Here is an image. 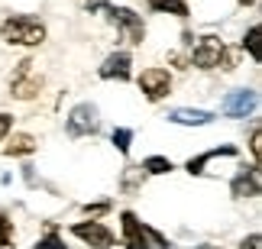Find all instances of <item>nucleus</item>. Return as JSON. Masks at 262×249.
<instances>
[{"mask_svg":"<svg viewBox=\"0 0 262 249\" xmlns=\"http://www.w3.org/2000/svg\"><path fill=\"white\" fill-rule=\"evenodd\" d=\"M0 36L10 46H39L46 39V26L33 16H10L0 23Z\"/></svg>","mask_w":262,"mask_h":249,"instance_id":"1","label":"nucleus"},{"mask_svg":"<svg viewBox=\"0 0 262 249\" xmlns=\"http://www.w3.org/2000/svg\"><path fill=\"white\" fill-rule=\"evenodd\" d=\"M72 236H78L81 243H88L91 249H110L117 243L114 230L100 220H81V223H72Z\"/></svg>","mask_w":262,"mask_h":249,"instance_id":"2","label":"nucleus"},{"mask_svg":"<svg viewBox=\"0 0 262 249\" xmlns=\"http://www.w3.org/2000/svg\"><path fill=\"white\" fill-rule=\"evenodd\" d=\"M139 91L152 104L162 101V97H168V91H172V75H168L165 68H146V72L139 75Z\"/></svg>","mask_w":262,"mask_h":249,"instance_id":"3","label":"nucleus"},{"mask_svg":"<svg viewBox=\"0 0 262 249\" xmlns=\"http://www.w3.org/2000/svg\"><path fill=\"white\" fill-rule=\"evenodd\" d=\"M97 107L94 104H78V107H72V114H68V123H65V129L72 136H88V133H97V126H100V120H97Z\"/></svg>","mask_w":262,"mask_h":249,"instance_id":"4","label":"nucleus"},{"mask_svg":"<svg viewBox=\"0 0 262 249\" xmlns=\"http://www.w3.org/2000/svg\"><path fill=\"white\" fill-rule=\"evenodd\" d=\"M224 55H227L224 42L214 39V36H204L194 49H191V65H198V68H217L220 62H224Z\"/></svg>","mask_w":262,"mask_h":249,"instance_id":"5","label":"nucleus"},{"mask_svg":"<svg viewBox=\"0 0 262 249\" xmlns=\"http://www.w3.org/2000/svg\"><path fill=\"white\" fill-rule=\"evenodd\" d=\"M104 13L114 19L117 26H123L126 29V36H129V42L139 46L143 42V36H146V26H143V19H139L129 7H104Z\"/></svg>","mask_w":262,"mask_h":249,"instance_id":"6","label":"nucleus"},{"mask_svg":"<svg viewBox=\"0 0 262 249\" xmlns=\"http://www.w3.org/2000/svg\"><path fill=\"white\" fill-rule=\"evenodd\" d=\"M120 220H123V243H126V249H156V243L149 240V233H146V223H139L136 214L123 211Z\"/></svg>","mask_w":262,"mask_h":249,"instance_id":"7","label":"nucleus"},{"mask_svg":"<svg viewBox=\"0 0 262 249\" xmlns=\"http://www.w3.org/2000/svg\"><path fill=\"white\" fill-rule=\"evenodd\" d=\"M256 107H259V94L249 91V87H236V91H230L224 97V114L227 117H246V114H253Z\"/></svg>","mask_w":262,"mask_h":249,"instance_id":"8","label":"nucleus"},{"mask_svg":"<svg viewBox=\"0 0 262 249\" xmlns=\"http://www.w3.org/2000/svg\"><path fill=\"white\" fill-rule=\"evenodd\" d=\"M230 191L233 197H256L259 194V165H249V168H239L230 182Z\"/></svg>","mask_w":262,"mask_h":249,"instance_id":"9","label":"nucleus"},{"mask_svg":"<svg viewBox=\"0 0 262 249\" xmlns=\"http://www.w3.org/2000/svg\"><path fill=\"white\" fill-rule=\"evenodd\" d=\"M129 65H133V58H129V52H114L104 58V65H100V78L104 81H126L129 78Z\"/></svg>","mask_w":262,"mask_h":249,"instance_id":"10","label":"nucleus"},{"mask_svg":"<svg viewBox=\"0 0 262 249\" xmlns=\"http://www.w3.org/2000/svg\"><path fill=\"white\" fill-rule=\"evenodd\" d=\"M13 97H19V101H29V97H36L39 91H42V75H33V72H26V75H13Z\"/></svg>","mask_w":262,"mask_h":249,"instance_id":"11","label":"nucleus"},{"mask_svg":"<svg viewBox=\"0 0 262 249\" xmlns=\"http://www.w3.org/2000/svg\"><path fill=\"white\" fill-rule=\"evenodd\" d=\"M165 120L181 123V126H207L210 120H214V114H210V110H191V107H178V110H172Z\"/></svg>","mask_w":262,"mask_h":249,"instance_id":"12","label":"nucleus"},{"mask_svg":"<svg viewBox=\"0 0 262 249\" xmlns=\"http://www.w3.org/2000/svg\"><path fill=\"white\" fill-rule=\"evenodd\" d=\"M217 155H239V149L236 146H217V149H210V152L204 155H194V159H188V175H204V165L210 162V159H217Z\"/></svg>","mask_w":262,"mask_h":249,"instance_id":"13","label":"nucleus"},{"mask_svg":"<svg viewBox=\"0 0 262 249\" xmlns=\"http://www.w3.org/2000/svg\"><path fill=\"white\" fill-rule=\"evenodd\" d=\"M29 152H36V139L29 136V133H16V136L7 143V149H4V155H10V159H16V155H29Z\"/></svg>","mask_w":262,"mask_h":249,"instance_id":"14","label":"nucleus"},{"mask_svg":"<svg viewBox=\"0 0 262 249\" xmlns=\"http://www.w3.org/2000/svg\"><path fill=\"white\" fill-rule=\"evenodd\" d=\"M139 168H143L146 175H168V172H175L172 159H165V155H146Z\"/></svg>","mask_w":262,"mask_h":249,"instance_id":"15","label":"nucleus"},{"mask_svg":"<svg viewBox=\"0 0 262 249\" xmlns=\"http://www.w3.org/2000/svg\"><path fill=\"white\" fill-rule=\"evenodd\" d=\"M152 10L159 13H175V16H188V4L185 0H156V4H149Z\"/></svg>","mask_w":262,"mask_h":249,"instance_id":"16","label":"nucleus"},{"mask_svg":"<svg viewBox=\"0 0 262 249\" xmlns=\"http://www.w3.org/2000/svg\"><path fill=\"white\" fill-rule=\"evenodd\" d=\"M243 49L249 52V58H253V62H259V26H249V29H246Z\"/></svg>","mask_w":262,"mask_h":249,"instance_id":"17","label":"nucleus"},{"mask_svg":"<svg viewBox=\"0 0 262 249\" xmlns=\"http://www.w3.org/2000/svg\"><path fill=\"white\" fill-rule=\"evenodd\" d=\"M110 139H114V146L120 149V152H129V143H133V129H126V126H117L114 129V136H110Z\"/></svg>","mask_w":262,"mask_h":249,"instance_id":"18","label":"nucleus"},{"mask_svg":"<svg viewBox=\"0 0 262 249\" xmlns=\"http://www.w3.org/2000/svg\"><path fill=\"white\" fill-rule=\"evenodd\" d=\"M33 249H68V246H65L62 236H58V233L52 230V233H46V236H42V240H39Z\"/></svg>","mask_w":262,"mask_h":249,"instance_id":"19","label":"nucleus"},{"mask_svg":"<svg viewBox=\"0 0 262 249\" xmlns=\"http://www.w3.org/2000/svg\"><path fill=\"white\" fill-rule=\"evenodd\" d=\"M10 240H13V223L7 214H0V246H10Z\"/></svg>","mask_w":262,"mask_h":249,"instance_id":"20","label":"nucleus"},{"mask_svg":"<svg viewBox=\"0 0 262 249\" xmlns=\"http://www.w3.org/2000/svg\"><path fill=\"white\" fill-rule=\"evenodd\" d=\"M262 133L259 129H253V136H249V152H253V162H259V152H262Z\"/></svg>","mask_w":262,"mask_h":249,"instance_id":"21","label":"nucleus"},{"mask_svg":"<svg viewBox=\"0 0 262 249\" xmlns=\"http://www.w3.org/2000/svg\"><path fill=\"white\" fill-rule=\"evenodd\" d=\"M10 129H13V117H10V114H0V143L10 136Z\"/></svg>","mask_w":262,"mask_h":249,"instance_id":"22","label":"nucleus"},{"mask_svg":"<svg viewBox=\"0 0 262 249\" xmlns=\"http://www.w3.org/2000/svg\"><path fill=\"white\" fill-rule=\"evenodd\" d=\"M239 249H262V236L259 233H249L243 243H239Z\"/></svg>","mask_w":262,"mask_h":249,"instance_id":"23","label":"nucleus"},{"mask_svg":"<svg viewBox=\"0 0 262 249\" xmlns=\"http://www.w3.org/2000/svg\"><path fill=\"white\" fill-rule=\"evenodd\" d=\"M239 4H243V7H253V4H259V0H239Z\"/></svg>","mask_w":262,"mask_h":249,"instance_id":"24","label":"nucleus"},{"mask_svg":"<svg viewBox=\"0 0 262 249\" xmlns=\"http://www.w3.org/2000/svg\"><path fill=\"white\" fill-rule=\"evenodd\" d=\"M198 249H217V246H198Z\"/></svg>","mask_w":262,"mask_h":249,"instance_id":"25","label":"nucleus"},{"mask_svg":"<svg viewBox=\"0 0 262 249\" xmlns=\"http://www.w3.org/2000/svg\"><path fill=\"white\" fill-rule=\"evenodd\" d=\"M149 4H156V0H149Z\"/></svg>","mask_w":262,"mask_h":249,"instance_id":"26","label":"nucleus"},{"mask_svg":"<svg viewBox=\"0 0 262 249\" xmlns=\"http://www.w3.org/2000/svg\"><path fill=\"white\" fill-rule=\"evenodd\" d=\"M4 249H7V246H4Z\"/></svg>","mask_w":262,"mask_h":249,"instance_id":"27","label":"nucleus"}]
</instances>
